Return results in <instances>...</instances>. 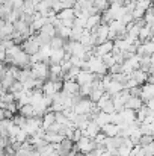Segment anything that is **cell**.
I'll use <instances>...</instances> for the list:
<instances>
[{"label":"cell","instance_id":"1","mask_svg":"<svg viewBox=\"0 0 154 156\" xmlns=\"http://www.w3.org/2000/svg\"><path fill=\"white\" fill-rule=\"evenodd\" d=\"M30 70H32V77L33 79H43V80H47L49 79V64L46 62H35L30 65Z\"/></svg>","mask_w":154,"mask_h":156},{"label":"cell","instance_id":"2","mask_svg":"<svg viewBox=\"0 0 154 156\" xmlns=\"http://www.w3.org/2000/svg\"><path fill=\"white\" fill-rule=\"evenodd\" d=\"M88 64H89V70L94 73V74H100V76H104L107 73V67L101 62V56H91L88 59Z\"/></svg>","mask_w":154,"mask_h":156},{"label":"cell","instance_id":"3","mask_svg":"<svg viewBox=\"0 0 154 156\" xmlns=\"http://www.w3.org/2000/svg\"><path fill=\"white\" fill-rule=\"evenodd\" d=\"M21 50L26 53V55H35V53H38V50H39V46H38V43L35 41V38H33V35H30L27 40H24L21 44Z\"/></svg>","mask_w":154,"mask_h":156},{"label":"cell","instance_id":"4","mask_svg":"<svg viewBox=\"0 0 154 156\" xmlns=\"http://www.w3.org/2000/svg\"><path fill=\"white\" fill-rule=\"evenodd\" d=\"M76 146H77V149H79V152H83V153H89V152H92L94 149H95V143H94V140L92 138H89V136H82L77 143H74Z\"/></svg>","mask_w":154,"mask_h":156},{"label":"cell","instance_id":"5","mask_svg":"<svg viewBox=\"0 0 154 156\" xmlns=\"http://www.w3.org/2000/svg\"><path fill=\"white\" fill-rule=\"evenodd\" d=\"M95 106V103H92L88 97H82V100L76 106H73V111L76 114H89L92 111V108Z\"/></svg>","mask_w":154,"mask_h":156},{"label":"cell","instance_id":"6","mask_svg":"<svg viewBox=\"0 0 154 156\" xmlns=\"http://www.w3.org/2000/svg\"><path fill=\"white\" fill-rule=\"evenodd\" d=\"M153 53H154L153 40H150V41H145V43H141V44L136 47V56H139V58L153 56Z\"/></svg>","mask_w":154,"mask_h":156},{"label":"cell","instance_id":"7","mask_svg":"<svg viewBox=\"0 0 154 156\" xmlns=\"http://www.w3.org/2000/svg\"><path fill=\"white\" fill-rule=\"evenodd\" d=\"M95 105L100 108V111L106 112V114H112V112H115V109H113V102H112V99H110L107 94H104Z\"/></svg>","mask_w":154,"mask_h":156},{"label":"cell","instance_id":"8","mask_svg":"<svg viewBox=\"0 0 154 156\" xmlns=\"http://www.w3.org/2000/svg\"><path fill=\"white\" fill-rule=\"evenodd\" d=\"M94 79H95V74H94L92 71H83V70H80V71L77 73V76H76L74 80H76L79 85H85V83H91Z\"/></svg>","mask_w":154,"mask_h":156},{"label":"cell","instance_id":"9","mask_svg":"<svg viewBox=\"0 0 154 156\" xmlns=\"http://www.w3.org/2000/svg\"><path fill=\"white\" fill-rule=\"evenodd\" d=\"M139 97L142 99V102H147L150 99H154L153 83H144V85H141V94H139Z\"/></svg>","mask_w":154,"mask_h":156},{"label":"cell","instance_id":"10","mask_svg":"<svg viewBox=\"0 0 154 156\" xmlns=\"http://www.w3.org/2000/svg\"><path fill=\"white\" fill-rule=\"evenodd\" d=\"M79 88H80V85L76 80H63L62 82V91H65L70 96L79 94Z\"/></svg>","mask_w":154,"mask_h":156},{"label":"cell","instance_id":"11","mask_svg":"<svg viewBox=\"0 0 154 156\" xmlns=\"http://www.w3.org/2000/svg\"><path fill=\"white\" fill-rule=\"evenodd\" d=\"M63 49H56V50H50V55H49V62L50 65H59L62 61H63Z\"/></svg>","mask_w":154,"mask_h":156},{"label":"cell","instance_id":"12","mask_svg":"<svg viewBox=\"0 0 154 156\" xmlns=\"http://www.w3.org/2000/svg\"><path fill=\"white\" fill-rule=\"evenodd\" d=\"M147 73L145 71H142V70H139V68H135L133 71H130L128 73V77H132V79H135L136 82H138V85H144L145 82H147Z\"/></svg>","mask_w":154,"mask_h":156},{"label":"cell","instance_id":"13","mask_svg":"<svg viewBox=\"0 0 154 156\" xmlns=\"http://www.w3.org/2000/svg\"><path fill=\"white\" fill-rule=\"evenodd\" d=\"M17 112H18L21 117H24V118H33V117H35V114H36V111L33 109V106H32L30 103L20 106Z\"/></svg>","mask_w":154,"mask_h":156},{"label":"cell","instance_id":"14","mask_svg":"<svg viewBox=\"0 0 154 156\" xmlns=\"http://www.w3.org/2000/svg\"><path fill=\"white\" fill-rule=\"evenodd\" d=\"M142 105H144V102H142V99H141V97H133V96H130V97L125 100L124 108H128V109L136 111V109H139Z\"/></svg>","mask_w":154,"mask_h":156},{"label":"cell","instance_id":"15","mask_svg":"<svg viewBox=\"0 0 154 156\" xmlns=\"http://www.w3.org/2000/svg\"><path fill=\"white\" fill-rule=\"evenodd\" d=\"M100 132H103L106 136H115L118 132H116V124H112V123H106L100 126Z\"/></svg>","mask_w":154,"mask_h":156},{"label":"cell","instance_id":"16","mask_svg":"<svg viewBox=\"0 0 154 156\" xmlns=\"http://www.w3.org/2000/svg\"><path fill=\"white\" fill-rule=\"evenodd\" d=\"M151 67H153V58H151V56L139 58V65H138V68H139V70H142V71H145V73H147Z\"/></svg>","mask_w":154,"mask_h":156},{"label":"cell","instance_id":"17","mask_svg":"<svg viewBox=\"0 0 154 156\" xmlns=\"http://www.w3.org/2000/svg\"><path fill=\"white\" fill-rule=\"evenodd\" d=\"M51 123H54V112L49 109V111H47V112H44V115H43V124H41V127L46 130Z\"/></svg>","mask_w":154,"mask_h":156},{"label":"cell","instance_id":"18","mask_svg":"<svg viewBox=\"0 0 154 156\" xmlns=\"http://www.w3.org/2000/svg\"><path fill=\"white\" fill-rule=\"evenodd\" d=\"M104 94H106V93H104V88H95V90H91V93H89L88 99H89L92 103H97Z\"/></svg>","mask_w":154,"mask_h":156},{"label":"cell","instance_id":"19","mask_svg":"<svg viewBox=\"0 0 154 156\" xmlns=\"http://www.w3.org/2000/svg\"><path fill=\"white\" fill-rule=\"evenodd\" d=\"M151 112H154L153 109H150V108H147L145 105H142L139 109H136V120L142 123V121H144V118H145L148 114H151Z\"/></svg>","mask_w":154,"mask_h":156},{"label":"cell","instance_id":"20","mask_svg":"<svg viewBox=\"0 0 154 156\" xmlns=\"http://www.w3.org/2000/svg\"><path fill=\"white\" fill-rule=\"evenodd\" d=\"M67 40H63V38H60V37H57V35H54L53 38L50 40V44H49V47H50V50H56V49H62L63 47V43H65Z\"/></svg>","mask_w":154,"mask_h":156},{"label":"cell","instance_id":"21","mask_svg":"<svg viewBox=\"0 0 154 156\" xmlns=\"http://www.w3.org/2000/svg\"><path fill=\"white\" fill-rule=\"evenodd\" d=\"M141 135H153L154 133V123H141L139 124Z\"/></svg>","mask_w":154,"mask_h":156},{"label":"cell","instance_id":"22","mask_svg":"<svg viewBox=\"0 0 154 156\" xmlns=\"http://www.w3.org/2000/svg\"><path fill=\"white\" fill-rule=\"evenodd\" d=\"M62 135H59V133H51V132H46V135H44V140L47 141V143H51V144H59L60 141H62Z\"/></svg>","mask_w":154,"mask_h":156},{"label":"cell","instance_id":"23","mask_svg":"<svg viewBox=\"0 0 154 156\" xmlns=\"http://www.w3.org/2000/svg\"><path fill=\"white\" fill-rule=\"evenodd\" d=\"M70 30H71V27H67V26H62V24H60V26L56 27V35L60 37V38H63V40H68Z\"/></svg>","mask_w":154,"mask_h":156},{"label":"cell","instance_id":"24","mask_svg":"<svg viewBox=\"0 0 154 156\" xmlns=\"http://www.w3.org/2000/svg\"><path fill=\"white\" fill-rule=\"evenodd\" d=\"M39 32H43V34H46V35H49V37H54L56 35V27L51 24V23H46L41 29H39Z\"/></svg>","mask_w":154,"mask_h":156},{"label":"cell","instance_id":"25","mask_svg":"<svg viewBox=\"0 0 154 156\" xmlns=\"http://www.w3.org/2000/svg\"><path fill=\"white\" fill-rule=\"evenodd\" d=\"M36 150H38L39 156H50L51 152L54 150V146H53L51 143H47L46 146H43V147H39V149H36Z\"/></svg>","mask_w":154,"mask_h":156},{"label":"cell","instance_id":"26","mask_svg":"<svg viewBox=\"0 0 154 156\" xmlns=\"http://www.w3.org/2000/svg\"><path fill=\"white\" fill-rule=\"evenodd\" d=\"M21 9H23L24 14L32 15V14L35 12V5H33L30 0H23V6H21Z\"/></svg>","mask_w":154,"mask_h":156},{"label":"cell","instance_id":"27","mask_svg":"<svg viewBox=\"0 0 154 156\" xmlns=\"http://www.w3.org/2000/svg\"><path fill=\"white\" fill-rule=\"evenodd\" d=\"M54 121H56V123H59V124H70V123H71V121L65 117V114H63L62 111L54 112Z\"/></svg>","mask_w":154,"mask_h":156},{"label":"cell","instance_id":"28","mask_svg":"<svg viewBox=\"0 0 154 156\" xmlns=\"http://www.w3.org/2000/svg\"><path fill=\"white\" fill-rule=\"evenodd\" d=\"M98 126H103V124H106V123H109V114H106V112H103L100 111V114L97 115V118L94 120Z\"/></svg>","mask_w":154,"mask_h":156},{"label":"cell","instance_id":"29","mask_svg":"<svg viewBox=\"0 0 154 156\" xmlns=\"http://www.w3.org/2000/svg\"><path fill=\"white\" fill-rule=\"evenodd\" d=\"M85 24H86V17L85 15L76 17L73 20V27H82V29H85Z\"/></svg>","mask_w":154,"mask_h":156},{"label":"cell","instance_id":"30","mask_svg":"<svg viewBox=\"0 0 154 156\" xmlns=\"http://www.w3.org/2000/svg\"><path fill=\"white\" fill-rule=\"evenodd\" d=\"M11 121H12V124H15V126L21 127V126L26 123V118H24V117H21L20 114H14V115H12V118H11Z\"/></svg>","mask_w":154,"mask_h":156},{"label":"cell","instance_id":"31","mask_svg":"<svg viewBox=\"0 0 154 156\" xmlns=\"http://www.w3.org/2000/svg\"><path fill=\"white\" fill-rule=\"evenodd\" d=\"M101 62L109 68V67H112L113 64H115V59H113V56H112V53H107V55H103L101 56Z\"/></svg>","mask_w":154,"mask_h":156},{"label":"cell","instance_id":"32","mask_svg":"<svg viewBox=\"0 0 154 156\" xmlns=\"http://www.w3.org/2000/svg\"><path fill=\"white\" fill-rule=\"evenodd\" d=\"M24 90V87H23V83L21 82H18V80H15L9 88H8V91L9 93H18V91H23Z\"/></svg>","mask_w":154,"mask_h":156},{"label":"cell","instance_id":"33","mask_svg":"<svg viewBox=\"0 0 154 156\" xmlns=\"http://www.w3.org/2000/svg\"><path fill=\"white\" fill-rule=\"evenodd\" d=\"M89 93H91V83L80 85V88H79V94H80L82 97H88V96H89Z\"/></svg>","mask_w":154,"mask_h":156},{"label":"cell","instance_id":"34","mask_svg":"<svg viewBox=\"0 0 154 156\" xmlns=\"http://www.w3.org/2000/svg\"><path fill=\"white\" fill-rule=\"evenodd\" d=\"M151 143H153V135H141L138 146H147V144H151Z\"/></svg>","mask_w":154,"mask_h":156},{"label":"cell","instance_id":"35","mask_svg":"<svg viewBox=\"0 0 154 156\" xmlns=\"http://www.w3.org/2000/svg\"><path fill=\"white\" fill-rule=\"evenodd\" d=\"M107 73H110V74H115V73H122V64L115 62L112 67H109V68H107Z\"/></svg>","mask_w":154,"mask_h":156},{"label":"cell","instance_id":"36","mask_svg":"<svg viewBox=\"0 0 154 156\" xmlns=\"http://www.w3.org/2000/svg\"><path fill=\"white\" fill-rule=\"evenodd\" d=\"M27 136H29V135H27V133H26V132H24V130H23L21 127H20V130L17 132V135H15L14 138H15V141H20V143H24Z\"/></svg>","mask_w":154,"mask_h":156},{"label":"cell","instance_id":"37","mask_svg":"<svg viewBox=\"0 0 154 156\" xmlns=\"http://www.w3.org/2000/svg\"><path fill=\"white\" fill-rule=\"evenodd\" d=\"M141 147H142V152H144V155L145 156H153L154 155L153 143H151V144H147V146H141Z\"/></svg>","mask_w":154,"mask_h":156},{"label":"cell","instance_id":"38","mask_svg":"<svg viewBox=\"0 0 154 156\" xmlns=\"http://www.w3.org/2000/svg\"><path fill=\"white\" fill-rule=\"evenodd\" d=\"M82 136H83V135H82V129H77V127H76L74 132H73V135H71V141H73V143H77Z\"/></svg>","mask_w":154,"mask_h":156},{"label":"cell","instance_id":"39","mask_svg":"<svg viewBox=\"0 0 154 156\" xmlns=\"http://www.w3.org/2000/svg\"><path fill=\"white\" fill-rule=\"evenodd\" d=\"M127 90H128V94L133 97H139V94H141V85L133 87V88H127Z\"/></svg>","mask_w":154,"mask_h":156},{"label":"cell","instance_id":"40","mask_svg":"<svg viewBox=\"0 0 154 156\" xmlns=\"http://www.w3.org/2000/svg\"><path fill=\"white\" fill-rule=\"evenodd\" d=\"M23 87H24V90H33L35 88V79L33 77L27 79L26 82H23Z\"/></svg>","mask_w":154,"mask_h":156},{"label":"cell","instance_id":"41","mask_svg":"<svg viewBox=\"0 0 154 156\" xmlns=\"http://www.w3.org/2000/svg\"><path fill=\"white\" fill-rule=\"evenodd\" d=\"M12 126V121L9 120V118H3V120H0V129H9Z\"/></svg>","mask_w":154,"mask_h":156},{"label":"cell","instance_id":"42","mask_svg":"<svg viewBox=\"0 0 154 156\" xmlns=\"http://www.w3.org/2000/svg\"><path fill=\"white\" fill-rule=\"evenodd\" d=\"M5 58H6V49L0 46V62H5Z\"/></svg>","mask_w":154,"mask_h":156},{"label":"cell","instance_id":"43","mask_svg":"<svg viewBox=\"0 0 154 156\" xmlns=\"http://www.w3.org/2000/svg\"><path fill=\"white\" fill-rule=\"evenodd\" d=\"M3 115H5V118H9V120H11V118H12V115H14V112H11V111L5 109V114H3Z\"/></svg>","mask_w":154,"mask_h":156},{"label":"cell","instance_id":"44","mask_svg":"<svg viewBox=\"0 0 154 156\" xmlns=\"http://www.w3.org/2000/svg\"><path fill=\"white\" fill-rule=\"evenodd\" d=\"M3 114H5V108H0V120H3V118H5V115H3Z\"/></svg>","mask_w":154,"mask_h":156},{"label":"cell","instance_id":"45","mask_svg":"<svg viewBox=\"0 0 154 156\" xmlns=\"http://www.w3.org/2000/svg\"><path fill=\"white\" fill-rule=\"evenodd\" d=\"M83 155H85L83 152H76V153H74V156H83Z\"/></svg>","mask_w":154,"mask_h":156},{"label":"cell","instance_id":"46","mask_svg":"<svg viewBox=\"0 0 154 156\" xmlns=\"http://www.w3.org/2000/svg\"><path fill=\"white\" fill-rule=\"evenodd\" d=\"M83 156H94V153H92V152H89V153H85Z\"/></svg>","mask_w":154,"mask_h":156},{"label":"cell","instance_id":"47","mask_svg":"<svg viewBox=\"0 0 154 156\" xmlns=\"http://www.w3.org/2000/svg\"><path fill=\"white\" fill-rule=\"evenodd\" d=\"M5 2H6V0H0V5H2V3H5Z\"/></svg>","mask_w":154,"mask_h":156},{"label":"cell","instance_id":"48","mask_svg":"<svg viewBox=\"0 0 154 156\" xmlns=\"http://www.w3.org/2000/svg\"><path fill=\"white\" fill-rule=\"evenodd\" d=\"M0 138H2V136H0Z\"/></svg>","mask_w":154,"mask_h":156}]
</instances>
